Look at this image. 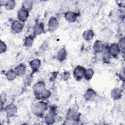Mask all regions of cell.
Instances as JSON below:
<instances>
[{
	"label": "cell",
	"mask_w": 125,
	"mask_h": 125,
	"mask_svg": "<svg viewBox=\"0 0 125 125\" xmlns=\"http://www.w3.org/2000/svg\"><path fill=\"white\" fill-rule=\"evenodd\" d=\"M47 109V104L40 102L31 106V110L34 114L38 117H41Z\"/></svg>",
	"instance_id": "1"
},
{
	"label": "cell",
	"mask_w": 125,
	"mask_h": 125,
	"mask_svg": "<svg viewBox=\"0 0 125 125\" xmlns=\"http://www.w3.org/2000/svg\"><path fill=\"white\" fill-rule=\"evenodd\" d=\"M79 108V106L77 104H73L70 106L67 114L68 119L74 121V120L77 119Z\"/></svg>",
	"instance_id": "2"
},
{
	"label": "cell",
	"mask_w": 125,
	"mask_h": 125,
	"mask_svg": "<svg viewBox=\"0 0 125 125\" xmlns=\"http://www.w3.org/2000/svg\"><path fill=\"white\" fill-rule=\"evenodd\" d=\"M45 90V85L42 81L38 82L33 86L34 93L37 96H40Z\"/></svg>",
	"instance_id": "3"
},
{
	"label": "cell",
	"mask_w": 125,
	"mask_h": 125,
	"mask_svg": "<svg viewBox=\"0 0 125 125\" xmlns=\"http://www.w3.org/2000/svg\"><path fill=\"white\" fill-rule=\"evenodd\" d=\"M85 70V69L83 66H76L73 71V75L74 78L78 80L82 79L84 77Z\"/></svg>",
	"instance_id": "4"
},
{
	"label": "cell",
	"mask_w": 125,
	"mask_h": 125,
	"mask_svg": "<svg viewBox=\"0 0 125 125\" xmlns=\"http://www.w3.org/2000/svg\"><path fill=\"white\" fill-rule=\"evenodd\" d=\"M121 50L120 47L117 43H114L111 44L108 48V52L110 55L113 57H116Z\"/></svg>",
	"instance_id": "5"
},
{
	"label": "cell",
	"mask_w": 125,
	"mask_h": 125,
	"mask_svg": "<svg viewBox=\"0 0 125 125\" xmlns=\"http://www.w3.org/2000/svg\"><path fill=\"white\" fill-rule=\"evenodd\" d=\"M11 27L12 31L15 33H18L22 30L23 28V25L21 21H15L12 23Z\"/></svg>",
	"instance_id": "6"
},
{
	"label": "cell",
	"mask_w": 125,
	"mask_h": 125,
	"mask_svg": "<svg viewBox=\"0 0 125 125\" xmlns=\"http://www.w3.org/2000/svg\"><path fill=\"white\" fill-rule=\"evenodd\" d=\"M59 27V21L55 17H51L48 21V30L50 31H55Z\"/></svg>",
	"instance_id": "7"
},
{
	"label": "cell",
	"mask_w": 125,
	"mask_h": 125,
	"mask_svg": "<svg viewBox=\"0 0 125 125\" xmlns=\"http://www.w3.org/2000/svg\"><path fill=\"white\" fill-rule=\"evenodd\" d=\"M29 16L28 11L23 9H21L18 11V18L20 21L24 22L28 19Z\"/></svg>",
	"instance_id": "8"
},
{
	"label": "cell",
	"mask_w": 125,
	"mask_h": 125,
	"mask_svg": "<svg viewBox=\"0 0 125 125\" xmlns=\"http://www.w3.org/2000/svg\"><path fill=\"white\" fill-rule=\"evenodd\" d=\"M65 20L69 22H75L77 18L78 15L73 12L69 11L66 12L64 15Z\"/></svg>",
	"instance_id": "9"
},
{
	"label": "cell",
	"mask_w": 125,
	"mask_h": 125,
	"mask_svg": "<svg viewBox=\"0 0 125 125\" xmlns=\"http://www.w3.org/2000/svg\"><path fill=\"white\" fill-rule=\"evenodd\" d=\"M44 32V26L42 23H36L33 28V34L35 36L42 34Z\"/></svg>",
	"instance_id": "10"
},
{
	"label": "cell",
	"mask_w": 125,
	"mask_h": 125,
	"mask_svg": "<svg viewBox=\"0 0 125 125\" xmlns=\"http://www.w3.org/2000/svg\"><path fill=\"white\" fill-rule=\"evenodd\" d=\"M96 96V92L93 89L89 88L86 91L84 94V98L86 101H91L94 99Z\"/></svg>",
	"instance_id": "11"
},
{
	"label": "cell",
	"mask_w": 125,
	"mask_h": 125,
	"mask_svg": "<svg viewBox=\"0 0 125 125\" xmlns=\"http://www.w3.org/2000/svg\"><path fill=\"white\" fill-rule=\"evenodd\" d=\"M56 120V116L54 112L50 111L45 117V121L47 124H53Z\"/></svg>",
	"instance_id": "12"
},
{
	"label": "cell",
	"mask_w": 125,
	"mask_h": 125,
	"mask_svg": "<svg viewBox=\"0 0 125 125\" xmlns=\"http://www.w3.org/2000/svg\"><path fill=\"white\" fill-rule=\"evenodd\" d=\"M14 71L18 76H21L23 75L26 72V66L23 64H20L15 68Z\"/></svg>",
	"instance_id": "13"
},
{
	"label": "cell",
	"mask_w": 125,
	"mask_h": 125,
	"mask_svg": "<svg viewBox=\"0 0 125 125\" xmlns=\"http://www.w3.org/2000/svg\"><path fill=\"white\" fill-rule=\"evenodd\" d=\"M29 63L33 71H36L39 69L41 64V62L39 59H36L32 60Z\"/></svg>",
	"instance_id": "14"
},
{
	"label": "cell",
	"mask_w": 125,
	"mask_h": 125,
	"mask_svg": "<svg viewBox=\"0 0 125 125\" xmlns=\"http://www.w3.org/2000/svg\"><path fill=\"white\" fill-rule=\"evenodd\" d=\"M67 56V52L64 48L60 49L57 54V58L60 61H63L66 58Z\"/></svg>",
	"instance_id": "15"
},
{
	"label": "cell",
	"mask_w": 125,
	"mask_h": 125,
	"mask_svg": "<svg viewBox=\"0 0 125 125\" xmlns=\"http://www.w3.org/2000/svg\"><path fill=\"white\" fill-rule=\"evenodd\" d=\"M111 97L114 100H118L122 97V91L119 88H113L111 92Z\"/></svg>",
	"instance_id": "16"
},
{
	"label": "cell",
	"mask_w": 125,
	"mask_h": 125,
	"mask_svg": "<svg viewBox=\"0 0 125 125\" xmlns=\"http://www.w3.org/2000/svg\"><path fill=\"white\" fill-rule=\"evenodd\" d=\"M104 45L101 41H96L93 44V49L96 52H102L104 49Z\"/></svg>",
	"instance_id": "17"
},
{
	"label": "cell",
	"mask_w": 125,
	"mask_h": 125,
	"mask_svg": "<svg viewBox=\"0 0 125 125\" xmlns=\"http://www.w3.org/2000/svg\"><path fill=\"white\" fill-rule=\"evenodd\" d=\"M2 1V0H1ZM3 3L1 5H4L5 7V8L7 10H12L14 8V7L16 6V2L14 0H9L7 1H2Z\"/></svg>",
	"instance_id": "18"
},
{
	"label": "cell",
	"mask_w": 125,
	"mask_h": 125,
	"mask_svg": "<svg viewBox=\"0 0 125 125\" xmlns=\"http://www.w3.org/2000/svg\"><path fill=\"white\" fill-rule=\"evenodd\" d=\"M94 36V33L92 30H87L85 31L83 34V37L86 41H91Z\"/></svg>",
	"instance_id": "19"
},
{
	"label": "cell",
	"mask_w": 125,
	"mask_h": 125,
	"mask_svg": "<svg viewBox=\"0 0 125 125\" xmlns=\"http://www.w3.org/2000/svg\"><path fill=\"white\" fill-rule=\"evenodd\" d=\"M17 108L15 105L11 104L9 105L6 108V112L7 114V116H11L14 115L16 112Z\"/></svg>",
	"instance_id": "20"
},
{
	"label": "cell",
	"mask_w": 125,
	"mask_h": 125,
	"mask_svg": "<svg viewBox=\"0 0 125 125\" xmlns=\"http://www.w3.org/2000/svg\"><path fill=\"white\" fill-rule=\"evenodd\" d=\"M17 74L14 71V70H8L6 73L5 76L7 78V79L9 81H13L14 80L17 76Z\"/></svg>",
	"instance_id": "21"
},
{
	"label": "cell",
	"mask_w": 125,
	"mask_h": 125,
	"mask_svg": "<svg viewBox=\"0 0 125 125\" xmlns=\"http://www.w3.org/2000/svg\"><path fill=\"white\" fill-rule=\"evenodd\" d=\"M33 2L31 0H24L22 4V9L29 11L32 9Z\"/></svg>",
	"instance_id": "22"
},
{
	"label": "cell",
	"mask_w": 125,
	"mask_h": 125,
	"mask_svg": "<svg viewBox=\"0 0 125 125\" xmlns=\"http://www.w3.org/2000/svg\"><path fill=\"white\" fill-rule=\"evenodd\" d=\"M34 38L32 36H29L27 37L24 42V45L26 47H30L33 43Z\"/></svg>",
	"instance_id": "23"
},
{
	"label": "cell",
	"mask_w": 125,
	"mask_h": 125,
	"mask_svg": "<svg viewBox=\"0 0 125 125\" xmlns=\"http://www.w3.org/2000/svg\"><path fill=\"white\" fill-rule=\"evenodd\" d=\"M93 75H94V71L91 68H88L86 69H85L84 77L86 80L88 81L91 80L92 77L93 76Z\"/></svg>",
	"instance_id": "24"
},
{
	"label": "cell",
	"mask_w": 125,
	"mask_h": 125,
	"mask_svg": "<svg viewBox=\"0 0 125 125\" xmlns=\"http://www.w3.org/2000/svg\"><path fill=\"white\" fill-rule=\"evenodd\" d=\"M32 80H33V78L31 75L26 76L23 80V83L24 85L27 86L30 85L32 82Z\"/></svg>",
	"instance_id": "25"
},
{
	"label": "cell",
	"mask_w": 125,
	"mask_h": 125,
	"mask_svg": "<svg viewBox=\"0 0 125 125\" xmlns=\"http://www.w3.org/2000/svg\"><path fill=\"white\" fill-rule=\"evenodd\" d=\"M51 95V93L49 90H45L43 93L40 95L42 99H47Z\"/></svg>",
	"instance_id": "26"
},
{
	"label": "cell",
	"mask_w": 125,
	"mask_h": 125,
	"mask_svg": "<svg viewBox=\"0 0 125 125\" xmlns=\"http://www.w3.org/2000/svg\"><path fill=\"white\" fill-rule=\"evenodd\" d=\"M7 49V46L6 44L2 42V41H0V53H3L5 52L6 50Z\"/></svg>",
	"instance_id": "27"
},
{
	"label": "cell",
	"mask_w": 125,
	"mask_h": 125,
	"mask_svg": "<svg viewBox=\"0 0 125 125\" xmlns=\"http://www.w3.org/2000/svg\"><path fill=\"white\" fill-rule=\"evenodd\" d=\"M6 101V94L5 92H3L0 95V104L2 106Z\"/></svg>",
	"instance_id": "28"
},
{
	"label": "cell",
	"mask_w": 125,
	"mask_h": 125,
	"mask_svg": "<svg viewBox=\"0 0 125 125\" xmlns=\"http://www.w3.org/2000/svg\"><path fill=\"white\" fill-rule=\"evenodd\" d=\"M70 77V75H69V73L67 72H65L64 73H63L62 74V78L63 79L65 80H67L69 79Z\"/></svg>",
	"instance_id": "29"
},
{
	"label": "cell",
	"mask_w": 125,
	"mask_h": 125,
	"mask_svg": "<svg viewBox=\"0 0 125 125\" xmlns=\"http://www.w3.org/2000/svg\"><path fill=\"white\" fill-rule=\"evenodd\" d=\"M119 44L122 48H124L125 47V38L124 37H123L120 39L119 41Z\"/></svg>",
	"instance_id": "30"
}]
</instances>
